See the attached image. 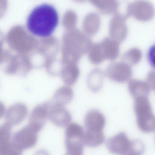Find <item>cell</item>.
Returning <instances> with one entry per match:
<instances>
[{
	"instance_id": "5bb4252c",
	"label": "cell",
	"mask_w": 155,
	"mask_h": 155,
	"mask_svg": "<svg viewBox=\"0 0 155 155\" xmlns=\"http://www.w3.org/2000/svg\"><path fill=\"white\" fill-rule=\"evenodd\" d=\"M73 96V91L70 87L62 86L55 91L51 102L53 104L64 106L71 101Z\"/></svg>"
},
{
	"instance_id": "30bf717a",
	"label": "cell",
	"mask_w": 155,
	"mask_h": 155,
	"mask_svg": "<svg viewBox=\"0 0 155 155\" xmlns=\"http://www.w3.org/2000/svg\"><path fill=\"white\" fill-rule=\"evenodd\" d=\"M48 118L55 125L59 127L67 126L71 120L69 111L64 106L52 104L51 101Z\"/></svg>"
},
{
	"instance_id": "ac0fdd59",
	"label": "cell",
	"mask_w": 155,
	"mask_h": 155,
	"mask_svg": "<svg viewBox=\"0 0 155 155\" xmlns=\"http://www.w3.org/2000/svg\"><path fill=\"white\" fill-rule=\"evenodd\" d=\"M61 74L64 82L66 85L70 86L77 81L79 76V72L76 68L71 67L64 70Z\"/></svg>"
},
{
	"instance_id": "5b68a950",
	"label": "cell",
	"mask_w": 155,
	"mask_h": 155,
	"mask_svg": "<svg viewBox=\"0 0 155 155\" xmlns=\"http://www.w3.org/2000/svg\"><path fill=\"white\" fill-rule=\"evenodd\" d=\"M154 14V7L151 3L147 1L139 0L128 5L126 16L132 17L142 21H147L151 19Z\"/></svg>"
},
{
	"instance_id": "52a82bcc",
	"label": "cell",
	"mask_w": 155,
	"mask_h": 155,
	"mask_svg": "<svg viewBox=\"0 0 155 155\" xmlns=\"http://www.w3.org/2000/svg\"><path fill=\"white\" fill-rule=\"evenodd\" d=\"M50 101H47L35 106L32 110L28 124L38 132L42 128L48 118Z\"/></svg>"
},
{
	"instance_id": "8fae6325",
	"label": "cell",
	"mask_w": 155,
	"mask_h": 155,
	"mask_svg": "<svg viewBox=\"0 0 155 155\" xmlns=\"http://www.w3.org/2000/svg\"><path fill=\"white\" fill-rule=\"evenodd\" d=\"M28 112L27 107L24 104L17 103L12 104L6 110V123L12 126L17 125L25 119Z\"/></svg>"
},
{
	"instance_id": "4fadbf2b",
	"label": "cell",
	"mask_w": 155,
	"mask_h": 155,
	"mask_svg": "<svg viewBox=\"0 0 155 155\" xmlns=\"http://www.w3.org/2000/svg\"><path fill=\"white\" fill-rule=\"evenodd\" d=\"M105 59L113 60L117 57L119 43L110 37H106L100 42Z\"/></svg>"
},
{
	"instance_id": "d6986e66",
	"label": "cell",
	"mask_w": 155,
	"mask_h": 155,
	"mask_svg": "<svg viewBox=\"0 0 155 155\" xmlns=\"http://www.w3.org/2000/svg\"><path fill=\"white\" fill-rule=\"evenodd\" d=\"M142 57L141 51L136 48H131L122 55V58L126 63L135 64L140 61Z\"/></svg>"
},
{
	"instance_id": "ffe728a7",
	"label": "cell",
	"mask_w": 155,
	"mask_h": 155,
	"mask_svg": "<svg viewBox=\"0 0 155 155\" xmlns=\"http://www.w3.org/2000/svg\"><path fill=\"white\" fill-rule=\"evenodd\" d=\"M12 127L6 123L0 125V146L11 142Z\"/></svg>"
},
{
	"instance_id": "3957f363",
	"label": "cell",
	"mask_w": 155,
	"mask_h": 155,
	"mask_svg": "<svg viewBox=\"0 0 155 155\" xmlns=\"http://www.w3.org/2000/svg\"><path fill=\"white\" fill-rule=\"evenodd\" d=\"M84 131L79 124H69L65 131V155H83Z\"/></svg>"
},
{
	"instance_id": "e0dca14e",
	"label": "cell",
	"mask_w": 155,
	"mask_h": 155,
	"mask_svg": "<svg viewBox=\"0 0 155 155\" xmlns=\"http://www.w3.org/2000/svg\"><path fill=\"white\" fill-rule=\"evenodd\" d=\"M105 137L103 132H93L85 131L84 137V144L92 147H96L104 142Z\"/></svg>"
},
{
	"instance_id": "44dd1931",
	"label": "cell",
	"mask_w": 155,
	"mask_h": 155,
	"mask_svg": "<svg viewBox=\"0 0 155 155\" xmlns=\"http://www.w3.org/2000/svg\"><path fill=\"white\" fill-rule=\"evenodd\" d=\"M101 74V71L99 69L94 70L92 71L88 75L87 79V83L89 87L93 91H97L99 87L98 84L99 83L100 78H101L100 76L98 77Z\"/></svg>"
},
{
	"instance_id": "484cf974",
	"label": "cell",
	"mask_w": 155,
	"mask_h": 155,
	"mask_svg": "<svg viewBox=\"0 0 155 155\" xmlns=\"http://www.w3.org/2000/svg\"><path fill=\"white\" fill-rule=\"evenodd\" d=\"M154 46H151L149 48L147 53V59L150 64L154 67Z\"/></svg>"
},
{
	"instance_id": "cb8c5ba5",
	"label": "cell",
	"mask_w": 155,
	"mask_h": 155,
	"mask_svg": "<svg viewBox=\"0 0 155 155\" xmlns=\"http://www.w3.org/2000/svg\"><path fill=\"white\" fill-rule=\"evenodd\" d=\"M93 48L92 61L95 64H99L105 59L100 43L95 44Z\"/></svg>"
},
{
	"instance_id": "603a6c76",
	"label": "cell",
	"mask_w": 155,
	"mask_h": 155,
	"mask_svg": "<svg viewBox=\"0 0 155 155\" xmlns=\"http://www.w3.org/2000/svg\"><path fill=\"white\" fill-rule=\"evenodd\" d=\"M144 149L143 143L139 140L131 141L130 147L127 152L121 155H141Z\"/></svg>"
},
{
	"instance_id": "277c9868",
	"label": "cell",
	"mask_w": 155,
	"mask_h": 155,
	"mask_svg": "<svg viewBox=\"0 0 155 155\" xmlns=\"http://www.w3.org/2000/svg\"><path fill=\"white\" fill-rule=\"evenodd\" d=\"M38 133L28 124L13 134L11 141L22 150L29 149L36 144L38 140Z\"/></svg>"
},
{
	"instance_id": "9a60e30c",
	"label": "cell",
	"mask_w": 155,
	"mask_h": 155,
	"mask_svg": "<svg viewBox=\"0 0 155 155\" xmlns=\"http://www.w3.org/2000/svg\"><path fill=\"white\" fill-rule=\"evenodd\" d=\"M128 87L130 93L135 98L147 97L150 89L145 82L137 80L130 81Z\"/></svg>"
},
{
	"instance_id": "7402d4cb",
	"label": "cell",
	"mask_w": 155,
	"mask_h": 155,
	"mask_svg": "<svg viewBox=\"0 0 155 155\" xmlns=\"http://www.w3.org/2000/svg\"><path fill=\"white\" fill-rule=\"evenodd\" d=\"M22 150L15 146L11 141L0 146V155H22Z\"/></svg>"
},
{
	"instance_id": "8992f818",
	"label": "cell",
	"mask_w": 155,
	"mask_h": 155,
	"mask_svg": "<svg viewBox=\"0 0 155 155\" xmlns=\"http://www.w3.org/2000/svg\"><path fill=\"white\" fill-rule=\"evenodd\" d=\"M126 17L121 14L116 13L110 20V37L119 43L123 41L127 35L128 29L126 24Z\"/></svg>"
},
{
	"instance_id": "6da1fadb",
	"label": "cell",
	"mask_w": 155,
	"mask_h": 155,
	"mask_svg": "<svg viewBox=\"0 0 155 155\" xmlns=\"http://www.w3.org/2000/svg\"><path fill=\"white\" fill-rule=\"evenodd\" d=\"M58 15L51 5L42 4L35 7L28 16L27 27L33 35L47 37L54 32L58 24Z\"/></svg>"
},
{
	"instance_id": "7c38bea8",
	"label": "cell",
	"mask_w": 155,
	"mask_h": 155,
	"mask_svg": "<svg viewBox=\"0 0 155 155\" xmlns=\"http://www.w3.org/2000/svg\"><path fill=\"white\" fill-rule=\"evenodd\" d=\"M84 123L86 131L102 132L105 124V119L103 115L99 111L91 110L85 115Z\"/></svg>"
},
{
	"instance_id": "7a4b0ae2",
	"label": "cell",
	"mask_w": 155,
	"mask_h": 155,
	"mask_svg": "<svg viewBox=\"0 0 155 155\" xmlns=\"http://www.w3.org/2000/svg\"><path fill=\"white\" fill-rule=\"evenodd\" d=\"M135 99L134 110L138 128L145 133L152 132L155 129V118L149 100L147 97Z\"/></svg>"
},
{
	"instance_id": "4316f807",
	"label": "cell",
	"mask_w": 155,
	"mask_h": 155,
	"mask_svg": "<svg viewBox=\"0 0 155 155\" xmlns=\"http://www.w3.org/2000/svg\"><path fill=\"white\" fill-rule=\"evenodd\" d=\"M6 110L4 105L0 102V119L5 116Z\"/></svg>"
},
{
	"instance_id": "d4e9b609",
	"label": "cell",
	"mask_w": 155,
	"mask_h": 155,
	"mask_svg": "<svg viewBox=\"0 0 155 155\" xmlns=\"http://www.w3.org/2000/svg\"><path fill=\"white\" fill-rule=\"evenodd\" d=\"M145 82L150 89H154L155 74L154 72H150L148 74L147 81Z\"/></svg>"
},
{
	"instance_id": "2e32d148",
	"label": "cell",
	"mask_w": 155,
	"mask_h": 155,
	"mask_svg": "<svg viewBox=\"0 0 155 155\" xmlns=\"http://www.w3.org/2000/svg\"><path fill=\"white\" fill-rule=\"evenodd\" d=\"M94 3L101 13L105 14H115L119 6L118 2L115 0H97Z\"/></svg>"
},
{
	"instance_id": "ba28073f",
	"label": "cell",
	"mask_w": 155,
	"mask_h": 155,
	"mask_svg": "<svg viewBox=\"0 0 155 155\" xmlns=\"http://www.w3.org/2000/svg\"><path fill=\"white\" fill-rule=\"evenodd\" d=\"M107 76L112 80L119 82L128 81L132 74L129 64L124 62H117L110 64L106 71Z\"/></svg>"
},
{
	"instance_id": "83f0119b",
	"label": "cell",
	"mask_w": 155,
	"mask_h": 155,
	"mask_svg": "<svg viewBox=\"0 0 155 155\" xmlns=\"http://www.w3.org/2000/svg\"><path fill=\"white\" fill-rule=\"evenodd\" d=\"M34 155H50V154L46 150H41L36 152Z\"/></svg>"
},
{
	"instance_id": "9c48e42d",
	"label": "cell",
	"mask_w": 155,
	"mask_h": 155,
	"mask_svg": "<svg viewBox=\"0 0 155 155\" xmlns=\"http://www.w3.org/2000/svg\"><path fill=\"white\" fill-rule=\"evenodd\" d=\"M131 141L124 133L120 132L109 139L106 142L108 150L111 153L121 155L130 149Z\"/></svg>"
}]
</instances>
